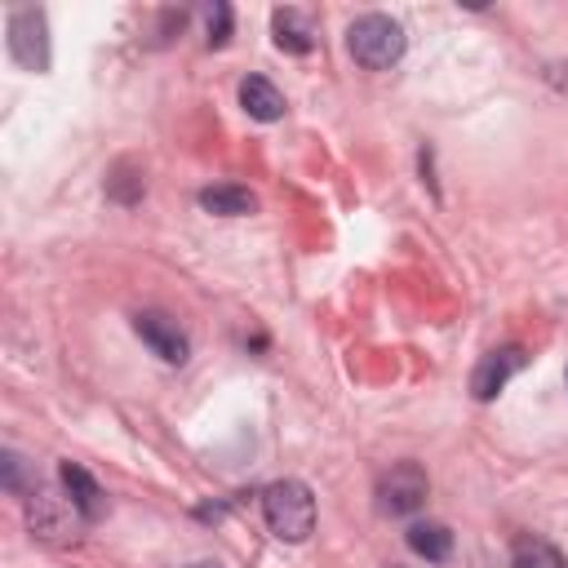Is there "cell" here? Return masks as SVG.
<instances>
[{
  "label": "cell",
  "mask_w": 568,
  "mask_h": 568,
  "mask_svg": "<svg viewBox=\"0 0 568 568\" xmlns=\"http://www.w3.org/2000/svg\"><path fill=\"white\" fill-rule=\"evenodd\" d=\"M271 31H275V44L284 53H311L315 49V31H311L306 13H297V9H275L271 13Z\"/></svg>",
  "instance_id": "cell-10"
},
{
  "label": "cell",
  "mask_w": 568,
  "mask_h": 568,
  "mask_svg": "<svg viewBox=\"0 0 568 568\" xmlns=\"http://www.w3.org/2000/svg\"><path fill=\"white\" fill-rule=\"evenodd\" d=\"M240 106H244L253 120L271 124V120L284 115V93H280L266 75H244V80H240Z\"/></svg>",
  "instance_id": "cell-9"
},
{
  "label": "cell",
  "mask_w": 568,
  "mask_h": 568,
  "mask_svg": "<svg viewBox=\"0 0 568 568\" xmlns=\"http://www.w3.org/2000/svg\"><path fill=\"white\" fill-rule=\"evenodd\" d=\"M390 568H404V564H390Z\"/></svg>",
  "instance_id": "cell-18"
},
{
  "label": "cell",
  "mask_w": 568,
  "mask_h": 568,
  "mask_svg": "<svg viewBox=\"0 0 568 568\" xmlns=\"http://www.w3.org/2000/svg\"><path fill=\"white\" fill-rule=\"evenodd\" d=\"M408 550L413 555H422V559H430V564H444L448 555H453V532L444 528V524H413L408 528Z\"/></svg>",
  "instance_id": "cell-12"
},
{
  "label": "cell",
  "mask_w": 568,
  "mask_h": 568,
  "mask_svg": "<svg viewBox=\"0 0 568 568\" xmlns=\"http://www.w3.org/2000/svg\"><path fill=\"white\" fill-rule=\"evenodd\" d=\"M62 488H67V497L75 501V510H80V519H89V524H98L102 515H106V493L98 488V479L84 470V466H75V462H62Z\"/></svg>",
  "instance_id": "cell-8"
},
{
  "label": "cell",
  "mask_w": 568,
  "mask_h": 568,
  "mask_svg": "<svg viewBox=\"0 0 568 568\" xmlns=\"http://www.w3.org/2000/svg\"><path fill=\"white\" fill-rule=\"evenodd\" d=\"M262 515L280 541H306L315 528V497L302 479H280L262 493Z\"/></svg>",
  "instance_id": "cell-1"
},
{
  "label": "cell",
  "mask_w": 568,
  "mask_h": 568,
  "mask_svg": "<svg viewBox=\"0 0 568 568\" xmlns=\"http://www.w3.org/2000/svg\"><path fill=\"white\" fill-rule=\"evenodd\" d=\"M75 515H80L75 501H71V497H58V493L44 488V484H36L31 497H27V524H31V532H40V537H49V541H67Z\"/></svg>",
  "instance_id": "cell-5"
},
{
  "label": "cell",
  "mask_w": 568,
  "mask_h": 568,
  "mask_svg": "<svg viewBox=\"0 0 568 568\" xmlns=\"http://www.w3.org/2000/svg\"><path fill=\"white\" fill-rule=\"evenodd\" d=\"M430 493V479L417 462H395L382 479H377V506L386 515H413Z\"/></svg>",
  "instance_id": "cell-4"
},
{
  "label": "cell",
  "mask_w": 568,
  "mask_h": 568,
  "mask_svg": "<svg viewBox=\"0 0 568 568\" xmlns=\"http://www.w3.org/2000/svg\"><path fill=\"white\" fill-rule=\"evenodd\" d=\"M106 195L120 200V204H133V200L142 195V178H133L129 164H115V173L106 178Z\"/></svg>",
  "instance_id": "cell-14"
},
{
  "label": "cell",
  "mask_w": 568,
  "mask_h": 568,
  "mask_svg": "<svg viewBox=\"0 0 568 568\" xmlns=\"http://www.w3.org/2000/svg\"><path fill=\"white\" fill-rule=\"evenodd\" d=\"M4 488L22 493V457L18 453H4Z\"/></svg>",
  "instance_id": "cell-16"
},
{
  "label": "cell",
  "mask_w": 568,
  "mask_h": 568,
  "mask_svg": "<svg viewBox=\"0 0 568 568\" xmlns=\"http://www.w3.org/2000/svg\"><path fill=\"white\" fill-rule=\"evenodd\" d=\"M9 53L27 71H44L49 67V22H44L40 9L22 4V9L9 13Z\"/></svg>",
  "instance_id": "cell-3"
},
{
  "label": "cell",
  "mask_w": 568,
  "mask_h": 568,
  "mask_svg": "<svg viewBox=\"0 0 568 568\" xmlns=\"http://www.w3.org/2000/svg\"><path fill=\"white\" fill-rule=\"evenodd\" d=\"M191 568H217V564H191Z\"/></svg>",
  "instance_id": "cell-17"
},
{
  "label": "cell",
  "mask_w": 568,
  "mask_h": 568,
  "mask_svg": "<svg viewBox=\"0 0 568 568\" xmlns=\"http://www.w3.org/2000/svg\"><path fill=\"white\" fill-rule=\"evenodd\" d=\"M133 328H138V337H142L164 364H186L191 342H186V333H182V324H178L173 315H164V311H138V315H133Z\"/></svg>",
  "instance_id": "cell-6"
},
{
  "label": "cell",
  "mask_w": 568,
  "mask_h": 568,
  "mask_svg": "<svg viewBox=\"0 0 568 568\" xmlns=\"http://www.w3.org/2000/svg\"><path fill=\"white\" fill-rule=\"evenodd\" d=\"M510 568H568V559L546 537H519L510 550Z\"/></svg>",
  "instance_id": "cell-13"
},
{
  "label": "cell",
  "mask_w": 568,
  "mask_h": 568,
  "mask_svg": "<svg viewBox=\"0 0 568 568\" xmlns=\"http://www.w3.org/2000/svg\"><path fill=\"white\" fill-rule=\"evenodd\" d=\"M519 368H524V351H519V346H497V351H488V355L475 364V373H470V395H475V399H493Z\"/></svg>",
  "instance_id": "cell-7"
},
{
  "label": "cell",
  "mask_w": 568,
  "mask_h": 568,
  "mask_svg": "<svg viewBox=\"0 0 568 568\" xmlns=\"http://www.w3.org/2000/svg\"><path fill=\"white\" fill-rule=\"evenodd\" d=\"M200 209L217 213V217H244V213L257 209V200H253L248 186H204L200 191Z\"/></svg>",
  "instance_id": "cell-11"
},
{
  "label": "cell",
  "mask_w": 568,
  "mask_h": 568,
  "mask_svg": "<svg viewBox=\"0 0 568 568\" xmlns=\"http://www.w3.org/2000/svg\"><path fill=\"white\" fill-rule=\"evenodd\" d=\"M231 40V4H213L209 9V44L222 49Z\"/></svg>",
  "instance_id": "cell-15"
},
{
  "label": "cell",
  "mask_w": 568,
  "mask_h": 568,
  "mask_svg": "<svg viewBox=\"0 0 568 568\" xmlns=\"http://www.w3.org/2000/svg\"><path fill=\"white\" fill-rule=\"evenodd\" d=\"M404 27L395 22V18H386V13H364V18H355L351 22V31H346V49H351V58L359 62V67H368V71H386V67H395L399 58H404Z\"/></svg>",
  "instance_id": "cell-2"
}]
</instances>
